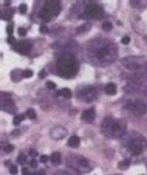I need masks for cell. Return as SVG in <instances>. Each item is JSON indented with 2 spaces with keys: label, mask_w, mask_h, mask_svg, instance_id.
Wrapping results in <instances>:
<instances>
[{
  "label": "cell",
  "mask_w": 147,
  "mask_h": 175,
  "mask_svg": "<svg viewBox=\"0 0 147 175\" xmlns=\"http://www.w3.org/2000/svg\"><path fill=\"white\" fill-rule=\"evenodd\" d=\"M87 58L93 65L105 67L110 65L118 58V48L112 40H107L102 37H96L87 44Z\"/></svg>",
  "instance_id": "cell-1"
},
{
  "label": "cell",
  "mask_w": 147,
  "mask_h": 175,
  "mask_svg": "<svg viewBox=\"0 0 147 175\" xmlns=\"http://www.w3.org/2000/svg\"><path fill=\"white\" fill-rule=\"evenodd\" d=\"M101 132L107 138L118 140V138L124 137L126 124H124V121H121V119H116L113 116H105L102 119V124H101Z\"/></svg>",
  "instance_id": "cell-2"
},
{
  "label": "cell",
  "mask_w": 147,
  "mask_h": 175,
  "mask_svg": "<svg viewBox=\"0 0 147 175\" xmlns=\"http://www.w3.org/2000/svg\"><path fill=\"white\" fill-rule=\"evenodd\" d=\"M79 70V64L77 61L70 56V54H65V56H60L57 59V64H56V73L64 78V79H71L76 76Z\"/></svg>",
  "instance_id": "cell-3"
},
{
  "label": "cell",
  "mask_w": 147,
  "mask_h": 175,
  "mask_svg": "<svg viewBox=\"0 0 147 175\" xmlns=\"http://www.w3.org/2000/svg\"><path fill=\"white\" fill-rule=\"evenodd\" d=\"M124 149L129 155L138 157L144 150H147V141L139 133H130V135L124 140Z\"/></svg>",
  "instance_id": "cell-4"
},
{
  "label": "cell",
  "mask_w": 147,
  "mask_h": 175,
  "mask_svg": "<svg viewBox=\"0 0 147 175\" xmlns=\"http://www.w3.org/2000/svg\"><path fill=\"white\" fill-rule=\"evenodd\" d=\"M121 65L130 73H135L139 76H147V59L142 56H127L121 59Z\"/></svg>",
  "instance_id": "cell-5"
},
{
  "label": "cell",
  "mask_w": 147,
  "mask_h": 175,
  "mask_svg": "<svg viewBox=\"0 0 147 175\" xmlns=\"http://www.w3.org/2000/svg\"><path fill=\"white\" fill-rule=\"evenodd\" d=\"M67 164H68L70 169H73L77 173H87L93 169L91 161L82 155H68L67 157Z\"/></svg>",
  "instance_id": "cell-6"
},
{
  "label": "cell",
  "mask_w": 147,
  "mask_h": 175,
  "mask_svg": "<svg viewBox=\"0 0 147 175\" xmlns=\"http://www.w3.org/2000/svg\"><path fill=\"white\" fill-rule=\"evenodd\" d=\"M122 110L133 116H142L147 112V102L142 99H127L122 104Z\"/></svg>",
  "instance_id": "cell-7"
},
{
  "label": "cell",
  "mask_w": 147,
  "mask_h": 175,
  "mask_svg": "<svg viewBox=\"0 0 147 175\" xmlns=\"http://www.w3.org/2000/svg\"><path fill=\"white\" fill-rule=\"evenodd\" d=\"M60 9H62L60 2L50 0V2H45V5L41 8V11H39V17H41L42 20H45V22H48L51 19H54L60 12Z\"/></svg>",
  "instance_id": "cell-8"
},
{
  "label": "cell",
  "mask_w": 147,
  "mask_h": 175,
  "mask_svg": "<svg viewBox=\"0 0 147 175\" xmlns=\"http://www.w3.org/2000/svg\"><path fill=\"white\" fill-rule=\"evenodd\" d=\"M76 96L79 101L82 102H93L99 96V90L93 85H85V87H79L76 90Z\"/></svg>",
  "instance_id": "cell-9"
},
{
  "label": "cell",
  "mask_w": 147,
  "mask_h": 175,
  "mask_svg": "<svg viewBox=\"0 0 147 175\" xmlns=\"http://www.w3.org/2000/svg\"><path fill=\"white\" fill-rule=\"evenodd\" d=\"M85 19H102L104 17V9L99 3H95V2H88L85 3L84 6V14H82Z\"/></svg>",
  "instance_id": "cell-10"
},
{
  "label": "cell",
  "mask_w": 147,
  "mask_h": 175,
  "mask_svg": "<svg viewBox=\"0 0 147 175\" xmlns=\"http://www.w3.org/2000/svg\"><path fill=\"white\" fill-rule=\"evenodd\" d=\"M2 110H3V112H8V113H14V112H16L14 102H12L11 96L6 95L5 91L2 93Z\"/></svg>",
  "instance_id": "cell-11"
},
{
  "label": "cell",
  "mask_w": 147,
  "mask_h": 175,
  "mask_svg": "<svg viewBox=\"0 0 147 175\" xmlns=\"http://www.w3.org/2000/svg\"><path fill=\"white\" fill-rule=\"evenodd\" d=\"M12 48H14V51H17L19 54H28L31 51V42L30 40H20V42L12 45Z\"/></svg>",
  "instance_id": "cell-12"
},
{
  "label": "cell",
  "mask_w": 147,
  "mask_h": 175,
  "mask_svg": "<svg viewBox=\"0 0 147 175\" xmlns=\"http://www.w3.org/2000/svg\"><path fill=\"white\" fill-rule=\"evenodd\" d=\"M51 137L54 138V140H62V138L67 137V130H65L64 127L57 126V127H54V129H51Z\"/></svg>",
  "instance_id": "cell-13"
},
{
  "label": "cell",
  "mask_w": 147,
  "mask_h": 175,
  "mask_svg": "<svg viewBox=\"0 0 147 175\" xmlns=\"http://www.w3.org/2000/svg\"><path fill=\"white\" fill-rule=\"evenodd\" d=\"M95 116H96V112H95V109H93V107H90V109L84 110L82 115H81L82 121H85V123H91V121L95 119Z\"/></svg>",
  "instance_id": "cell-14"
},
{
  "label": "cell",
  "mask_w": 147,
  "mask_h": 175,
  "mask_svg": "<svg viewBox=\"0 0 147 175\" xmlns=\"http://www.w3.org/2000/svg\"><path fill=\"white\" fill-rule=\"evenodd\" d=\"M104 90H105V93L109 96H113V95H116V91H118V87H116V84H113V82H110V84H107L105 87H104Z\"/></svg>",
  "instance_id": "cell-15"
},
{
  "label": "cell",
  "mask_w": 147,
  "mask_h": 175,
  "mask_svg": "<svg viewBox=\"0 0 147 175\" xmlns=\"http://www.w3.org/2000/svg\"><path fill=\"white\" fill-rule=\"evenodd\" d=\"M67 144H68V147H73V149H76V147H79V144H81V140H79V137L73 135V137L68 138Z\"/></svg>",
  "instance_id": "cell-16"
},
{
  "label": "cell",
  "mask_w": 147,
  "mask_h": 175,
  "mask_svg": "<svg viewBox=\"0 0 147 175\" xmlns=\"http://www.w3.org/2000/svg\"><path fill=\"white\" fill-rule=\"evenodd\" d=\"M60 160H62V157H60V154H57V152H54V154H51L50 155V161L53 164H60Z\"/></svg>",
  "instance_id": "cell-17"
},
{
  "label": "cell",
  "mask_w": 147,
  "mask_h": 175,
  "mask_svg": "<svg viewBox=\"0 0 147 175\" xmlns=\"http://www.w3.org/2000/svg\"><path fill=\"white\" fill-rule=\"evenodd\" d=\"M57 95H59V96H62V98L70 99V98H71V91H70V88H62V90H59V91H57Z\"/></svg>",
  "instance_id": "cell-18"
},
{
  "label": "cell",
  "mask_w": 147,
  "mask_h": 175,
  "mask_svg": "<svg viewBox=\"0 0 147 175\" xmlns=\"http://www.w3.org/2000/svg\"><path fill=\"white\" fill-rule=\"evenodd\" d=\"M26 118V115H16L14 116V119H12V124L14 126H19V124H22V121Z\"/></svg>",
  "instance_id": "cell-19"
},
{
  "label": "cell",
  "mask_w": 147,
  "mask_h": 175,
  "mask_svg": "<svg viewBox=\"0 0 147 175\" xmlns=\"http://www.w3.org/2000/svg\"><path fill=\"white\" fill-rule=\"evenodd\" d=\"M22 173H23V175H45V172H44V170H36V172H30V170L26 169V167H25V169L22 170Z\"/></svg>",
  "instance_id": "cell-20"
},
{
  "label": "cell",
  "mask_w": 147,
  "mask_h": 175,
  "mask_svg": "<svg viewBox=\"0 0 147 175\" xmlns=\"http://www.w3.org/2000/svg\"><path fill=\"white\" fill-rule=\"evenodd\" d=\"M129 166H130V161H129V160H122V161H121V163H119V164H118V167H119V169H121V170H126V169H127Z\"/></svg>",
  "instance_id": "cell-21"
},
{
  "label": "cell",
  "mask_w": 147,
  "mask_h": 175,
  "mask_svg": "<svg viewBox=\"0 0 147 175\" xmlns=\"http://www.w3.org/2000/svg\"><path fill=\"white\" fill-rule=\"evenodd\" d=\"M113 28V25H112V22H109V20H105L104 23H102V30L104 31H110Z\"/></svg>",
  "instance_id": "cell-22"
},
{
  "label": "cell",
  "mask_w": 147,
  "mask_h": 175,
  "mask_svg": "<svg viewBox=\"0 0 147 175\" xmlns=\"http://www.w3.org/2000/svg\"><path fill=\"white\" fill-rule=\"evenodd\" d=\"M90 30V23H85V25H82L81 28H77V34H81V33H85V31H88Z\"/></svg>",
  "instance_id": "cell-23"
},
{
  "label": "cell",
  "mask_w": 147,
  "mask_h": 175,
  "mask_svg": "<svg viewBox=\"0 0 147 175\" xmlns=\"http://www.w3.org/2000/svg\"><path fill=\"white\" fill-rule=\"evenodd\" d=\"M25 115H26V118H30V119H34V118H36V112H34L33 109H28Z\"/></svg>",
  "instance_id": "cell-24"
},
{
  "label": "cell",
  "mask_w": 147,
  "mask_h": 175,
  "mask_svg": "<svg viewBox=\"0 0 147 175\" xmlns=\"http://www.w3.org/2000/svg\"><path fill=\"white\" fill-rule=\"evenodd\" d=\"M2 149H3V152H12V149H14V147H12V144H3V147H2Z\"/></svg>",
  "instance_id": "cell-25"
},
{
  "label": "cell",
  "mask_w": 147,
  "mask_h": 175,
  "mask_svg": "<svg viewBox=\"0 0 147 175\" xmlns=\"http://www.w3.org/2000/svg\"><path fill=\"white\" fill-rule=\"evenodd\" d=\"M17 161H19L20 164H25V163H26V158H25V155H23V154H20V155L17 157Z\"/></svg>",
  "instance_id": "cell-26"
},
{
  "label": "cell",
  "mask_w": 147,
  "mask_h": 175,
  "mask_svg": "<svg viewBox=\"0 0 147 175\" xmlns=\"http://www.w3.org/2000/svg\"><path fill=\"white\" fill-rule=\"evenodd\" d=\"M28 166H30V167H33V169H34V167H36V166H37V161H36V160H34V158H31V160H30V161H28Z\"/></svg>",
  "instance_id": "cell-27"
},
{
  "label": "cell",
  "mask_w": 147,
  "mask_h": 175,
  "mask_svg": "<svg viewBox=\"0 0 147 175\" xmlns=\"http://www.w3.org/2000/svg\"><path fill=\"white\" fill-rule=\"evenodd\" d=\"M22 74H23V78H31L33 76V70H25Z\"/></svg>",
  "instance_id": "cell-28"
},
{
  "label": "cell",
  "mask_w": 147,
  "mask_h": 175,
  "mask_svg": "<svg viewBox=\"0 0 147 175\" xmlns=\"http://www.w3.org/2000/svg\"><path fill=\"white\" fill-rule=\"evenodd\" d=\"M12 31H14V26H12V25L9 23V25L6 26V33H8V36H11V34H12Z\"/></svg>",
  "instance_id": "cell-29"
},
{
  "label": "cell",
  "mask_w": 147,
  "mask_h": 175,
  "mask_svg": "<svg viewBox=\"0 0 147 175\" xmlns=\"http://www.w3.org/2000/svg\"><path fill=\"white\" fill-rule=\"evenodd\" d=\"M54 175H74V173H71V172H68V170H59V172H56Z\"/></svg>",
  "instance_id": "cell-30"
},
{
  "label": "cell",
  "mask_w": 147,
  "mask_h": 175,
  "mask_svg": "<svg viewBox=\"0 0 147 175\" xmlns=\"http://www.w3.org/2000/svg\"><path fill=\"white\" fill-rule=\"evenodd\" d=\"M26 9H28V8H26L25 3H22V5L19 6V12H22V14H23V12H26Z\"/></svg>",
  "instance_id": "cell-31"
},
{
  "label": "cell",
  "mask_w": 147,
  "mask_h": 175,
  "mask_svg": "<svg viewBox=\"0 0 147 175\" xmlns=\"http://www.w3.org/2000/svg\"><path fill=\"white\" fill-rule=\"evenodd\" d=\"M121 42H122V44H124V45H127V44H129V42H130V37H129V36H124V37H122V39H121Z\"/></svg>",
  "instance_id": "cell-32"
},
{
  "label": "cell",
  "mask_w": 147,
  "mask_h": 175,
  "mask_svg": "<svg viewBox=\"0 0 147 175\" xmlns=\"http://www.w3.org/2000/svg\"><path fill=\"white\" fill-rule=\"evenodd\" d=\"M9 172H11L12 175H16V173H17V166H9Z\"/></svg>",
  "instance_id": "cell-33"
},
{
  "label": "cell",
  "mask_w": 147,
  "mask_h": 175,
  "mask_svg": "<svg viewBox=\"0 0 147 175\" xmlns=\"http://www.w3.org/2000/svg\"><path fill=\"white\" fill-rule=\"evenodd\" d=\"M37 155H39V154H37V150H34V149H31V150H30V157H31V158H36Z\"/></svg>",
  "instance_id": "cell-34"
},
{
  "label": "cell",
  "mask_w": 147,
  "mask_h": 175,
  "mask_svg": "<svg viewBox=\"0 0 147 175\" xmlns=\"http://www.w3.org/2000/svg\"><path fill=\"white\" fill-rule=\"evenodd\" d=\"M47 87H48V88H51V90H53V88H56L54 82H51V81H48V82H47Z\"/></svg>",
  "instance_id": "cell-35"
},
{
  "label": "cell",
  "mask_w": 147,
  "mask_h": 175,
  "mask_svg": "<svg viewBox=\"0 0 147 175\" xmlns=\"http://www.w3.org/2000/svg\"><path fill=\"white\" fill-rule=\"evenodd\" d=\"M6 42H8V44H11V45H14V37H12V36H8Z\"/></svg>",
  "instance_id": "cell-36"
},
{
  "label": "cell",
  "mask_w": 147,
  "mask_h": 175,
  "mask_svg": "<svg viewBox=\"0 0 147 175\" xmlns=\"http://www.w3.org/2000/svg\"><path fill=\"white\" fill-rule=\"evenodd\" d=\"M48 160H50V157H47V155H42V157H41V163H47Z\"/></svg>",
  "instance_id": "cell-37"
},
{
  "label": "cell",
  "mask_w": 147,
  "mask_h": 175,
  "mask_svg": "<svg viewBox=\"0 0 147 175\" xmlns=\"http://www.w3.org/2000/svg\"><path fill=\"white\" fill-rule=\"evenodd\" d=\"M19 34H20V36H25V34H26V30H25V28H19Z\"/></svg>",
  "instance_id": "cell-38"
},
{
  "label": "cell",
  "mask_w": 147,
  "mask_h": 175,
  "mask_svg": "<svg viewBox=\"0 0 147 175\" xmlns=\"http://www.w3.org/2000/svg\"><path fill=\"white\" fill-rule=\"evenodd\" d=\"M48 31V28H47V26L44 25V26H41V33H47Z\"/></svg>",
  "instance_id": "cell-39"
},
{
  "label": "cell",
  "mask_w": 147,
  "mask_h": 175,
  "mask_svg": "<svg viewBox=\"0 0 147 175\" xmlns=\"http://www.w3.org/2000/svg\"><path fill=\"white\" fill-rule=\"evenodd\" d=\"M45 76H47V71H45V70H42V71H41V76H39V78H42V79H44Z\"/></svg>",
  "instance_id": "cell-40"
}]
</instances>
